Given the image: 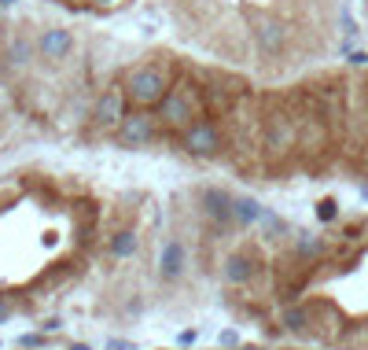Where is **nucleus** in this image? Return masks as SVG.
<instances>
[{"label": "nucleus", "mask_w": 368, "mask_h": 350, "mask_svg": "<svg viewBox=\"0 0 368 350\" xmlns=\"http://www.w3.org/2000/svg\"><path fill=\"white\" fill-rule=\"evenodd\" d=\"M195 340H199V332H195V328H184V332L177 335V343H181V347H192Z\"/></svg>", "instance_id": "18"}, {"label": "nucleus", "mask_w": 368, "mask_h": 350, "mask_svg": "<svg viewBox=\"0 0 368 350\" xmlns=\"http://www.w3.org/2000/svg\"><path fill=\"white\" fill-rule=\"evenodd\" d=\"M107 350H133V343H122V340H114V343H107Z\"/></svg>", "instance_id": "23"}, {"label": "nucleus", "mask_w": 368, "mask_h": 350, "mask_svg": "<svg viewBox=\"0 0 368 350\" xmlns=\"http://www.w3.org/2000/svg\"><path fill=\"white\" fill-rule=\"evenodd\" d=\"M350 63H353V67H365V63H368V52H353Z\"/></svg>", "instance_id": "20"}, {"label": "nucleus", "mask_w": 368, "mask_h": 350, "mask_svg": "<svg viewBox=\"0 0 368 350\" xmlns=\"http://www.w3.org/2000/svg\"><path fill=\"white\" fill-rule=\"evenodd\" d=\"M125 114H129L125 111V89L111 85V89H103V96L96 100V107H92V122L100 129H118Z\"/></svg>", "instance_id": "4"}, {"label": "nucleus", "mask_w": 368, "mask_h": 350, "mask_svg": "<svg viewBox=\"0 0 368 350\" xmlns=\"http://www.w3.org/2000/svg\"><path fill=\"white\" fill-rule=\"evenodd\" d=\"M8 317H11V303H8V299H0V325H4Z\"/></svg>", "instance_id": "21"}, {"label": "nucleus", "mask_w": 368, "mask_h": 350, "mask_svg": "<svg viewBox=\"0 0 368 350\" xmlns=\"http://www.w3.org/2000/svg\"><path fill=\"white\" fill-rule=\"evenodd\" d=\"M243 350H258V347H243Z\"/></svg>", "instance_id": "27"}, {"label": "nucleus", "mask_w": 368, "mask_h": 350, "mask_svg": "<svg viewBox=\"0 0 368 350\" xmlns=\"http://www.w3.org/2000/svg\"><path fill=\"white\" fill-rule=\"evenodd\" d=\"M184 266H188V251H184L181 240H166L159 251V277L162 280H181Z\"/></svg>", "instance_id": "8"}, {"label": "nucleus", "mask_w": 368, "mask_h": 350, "mask_svg": "<svg viewBox=\"0 0 368 350\" xmlns=\"http://www.w3.org/2000/svg\"><path fill=\"white\" fill-rule=\"evenodd\" d=\"M221 148H225V137L210 119H199L184 129V151L195 159H214V155H221Z\"/></svg>", "instance_id": "3"}, {"label": "nucleus", "mask_w": 368, "mask_h": 350, "mask_svg": "<svg viewBox=\"0 0 368 350\" xmlns=\"http://www.w3.org/2000/svg\"><path fill=\"white\" fill-rule=\"evenodd\" d=\"M70 52H74V33L63 30V26H48V30L37 33V56L45 63H63L70 59Z\"/></svg>", "instance_id": "5"}, {"label": "nucleus", "mask_w": 368, "mask_h": 350, "mask_svg": "<svg viewBox=\"0 0 368 350\" xmlns=\"http://www.w3.org/2000/svg\"><path fill=\"white\" fill-rule=\"evenodd\" d=\"M261 225H266V232H269V240H280L284 232H287V225L280 222V218H276L273 211H266V218H261Z\"/></svg>", "instance_id": "16"}, {"label": "nucleus", "mask_w": 368, "mask_h": 350, "mask_svg": "<svg viewBox=\"0 0 368 350\" xmlns=\"http://www.w3.org/2000/svg\"><path fill=\"white\" fill-rule=\"evenodd\" d=\"M203 111H206V103L199 96V89L188 85V82H181L174 85L166 93V100L159 103V119L166 125H174V129H188L192 122H199L203 119Z\"/></svg>", "instance_id": "2"}, {"label": "nucleus", "mask_w": 368, "mask_h": 350, "mask_svg": "<svg viewBox=\"0 0 368 350\" xmlns=\"http://www.w3.org/2000/svg\"><path fill=\"white\" fill-rule=\"evenodd\" d=\"M19 343H22V347H45V335H37V332H33V335H22Z\"/></svg>", "instance_id": "19"}, {"label": "nucleus", "mask_w": 368, "mask_h": 350, "mask_svg": "<svg viewBox=\"0 0 368 350\" xmlns=\"http://www.w3.org/2000/svg\"><path fill=\"white\" fill-rule=\"evenodd\" d=\"M11 4H15V0H0V8H11Z\"/></svg>", "instance_id": "25"}, {"label": "nucleus", "mask_w": 368, "mask_h": 350, "mask_svg": "<svg viewBox=\"0 0 368 350\" xmlns=\"http://www.w3.org/2000/svg\"><path fill=\"white\" fill-rule=\"evenodd\" d=\"M251 33H254V45L266 52V56H276V52L287 45V30H284L280 19H254Z\"/></svg>", "instance_id": "7"}, {"label": "nucleus", "mask_w": 368, "mask_h": 350, "mask_svg": "<svg viewBox=\"0 0 368 350\" xmlns=\"http://www.w3.org/2000/svg\"><path fill=\"white\" fill-rule=\"evenodd\" d=\"M100 4H111V0H100Z\"/></svg>", "instance_id": "28"}, {"label": "nucleus", "mask_w": 368, "mask_h": 350, "mask_svg": "<svg viewBox=\"0 0 368 350\" xmlns=\"http://www.w3.org/2000/svg\"><path fill=\"white\" fill-rule=\"evenodd\" d=\"M111 254L114 258H133L137 254V232L133 229H118L111 236Z\"/></svg>", "instance_id": "13"}, {"label": "nucleus", "mask_w": 368, "mask_h": 350, "mask_svg": "<svg viewBox=\"0 0 368 350\" xmlns=\"http://www.w3.org/2000/svg\"><path fill=\"white\" fill-rule=\"evenodd\" d=\"M114 137H118L122 148H140V144H148V140H155V119L144 114V111H133V114H125L122 125L114 129Z\"/></svg>", "instance_id": "6"}, {"label": "nucleus", "mask_w": 368, "mask_h": 350, "mask_svg": "<svg viewBox=\"0 0 368 350\" xmlns=\"http://www.w3.org/2000/svg\"><path fill=\"white\" fill-rule=\"evenodd\" d=\"M125 100H133L137 107H155V103H162L166 93H169V74L166 67H155V63H140L125 74Z\"/></svg>", "instance_id": "1"}, {"label": "nucleus", "mask_w": 368, "mask_h": 350, "mask_svg": "<svg viewBox=\"0 0 368 350\" xmlns=\"http://www.w3.org/2000/svg\"><path fill=\"white\" fill-rule=\"evenodd\" d=\"M280 325H284V328H291V332H302V328L309 325V314H306L302 306H287L284 314H280Z\"/></svg>", "instance_id": "14"}, {"label": "nucleus", "mask_w": 368, "mask_h": 350, "mask_svg": "<svg viewBox=\"0 0 368 350\" xmlns=\"http://www.w3.org/2000/svg\"><path fill=\"white\" fill-rule=\"evenodd\" d=\"M335 214H339V203L335 199H321L317 203V218H321V222H335Z\"/></svg>", "instance_id": "17"}, {"label": "nucleus", "mask_w": 368, "mask_h": 350, "mask_svg": "<svg viewBox=\"0 0 368 350\" xmlns=\"http://www.w3.org/2000/svg\"><path fill=\"white\" fill-rule=\"evenodd\" d=\"M361 196H365V199H368V185H365V188H361Z\"/></svg>", "instance_id": "26"}, {"label": "nucleus", "mask_w": 368, "mask_h": 350, "mask_svg": "<svg viewBox=\"0 0 368 350\" xmlns=\"http://www.w3.org/2000/svg\"><path fill=\"white\" fill-rule=\"evenodd\" d=\"M295 254L298 258H321L324 254V240L321 236H298L295 240Z\"/></svg>", "instance_id": "15"}, {"label": "nucleus", "mask_w": 368, "mask_h": 350, "mask_svg": "<svg viewBox=\"0 0 368 350\" xmlns=\"http://www.w3.org/2000/svg\"><path fill=\"white\" fill-rule=\"evenodd\" d=\"M261 218H266V206H261L254 196H240V199H236V225L251 229V225L261 222Z\"/></svg>", "instance_id": "12"}, {"label": "nucleus", "mask_w": 368, "mask_h": 350, "mask_svg": "<svg viewBox=\"0 0 368 350\" xmlns=\"http://www.w3.org/2000/svg\"><path fill=\"white\" fill-rule=\"evenodd\" d=\"M70 350H92L89 343H70Z\"/></svg>", "instance_id": "24"}, {"label": "nucleus", "mask_w": 368, "mask_h": 350, "mask_svg": "<svg viewBox=\"0 0 368 350\" xmlns=\"http://www.w3.org/2000/svg\"><path fill=\"white\" fill-rule=\"evenodd\" d=\"M221 347H236V332H221Z\"/></svg>", "instance_id": "22"}, {"label": "nucleus", "mask_w": 368, "mask_h": 350, "mask_svg": "<svg viewBox=\"0 0 368 350\" xmlns=\"http://www.w3.org/2000/svg\"><path fill=\"white\" fill-rule=\"evenodd\" d=\"M203 211H206V218H214L217 225L236 222V199L229 196V192H221V188H206L203 192Z\"/></svg>", "instance_id": "9"}, {"label": "nucleus", "mask_w": 368, "mask_h": 350, "mask_svg": "<svg viewBox=\"0 0 368 350\" xmlns=\"http://www.w3.org/2000/svg\"><path fill=\"white\" fill-rule=\"evenodd\" d=\"M254 273H258L254 254H229L225 266H221V277H225L229 284H251Z\"/></svg>", "instance_id": "10"}, {"label": "nucleus", "mask_w": 368, "mask_h": 350, "mask_svg": "<svg viewBox=\"0 0 368 350\" xmlns=\"http://www.w3.org/2000/svg\"><path fill=\"white\" fill-rule=\"evenodd\" d=\"M37 59V37L30 33H15L8 41V63L11 67H30V63Z\"/></svg>", "instance_id": "11"}]
</instances>
